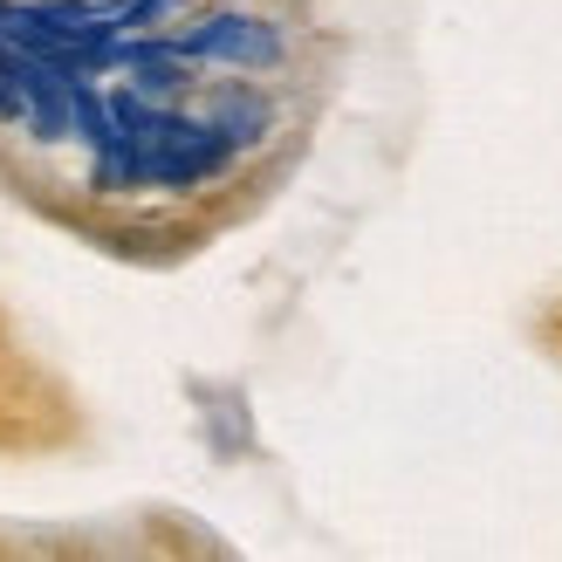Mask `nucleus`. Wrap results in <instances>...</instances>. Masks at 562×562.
I'll return each instance as SVG.
<instances>
[{
  "label": "nucleus",
  "instance_id": "1",
  "mask_svg": "<svg viewBox=\"0 0 562 562\" xmlns=\"http://www.w3.org/2000/svg\"><path fill=\"white\" fill-rule=\"evenodd\" d=\"M179 55H192V63H220V69H247V76H274L281 63H289V35H281L274 21L261 14H240L234 0L227 8L200 14L192 27H172Z\"/></svg>",
  "mask_w": 562,
  "mask_h": 562
},
{
  "label": "nucleus",
  "instance_id": "2",
  "mask_svg": "<svg viewBox=\"0 0 562 562\" xmlns=\"http://www.w3.org/2000/svg\"><path fill=\"white\" fill-rule=\"evenodd\" d=\"M192 103H200V110H206V117L234 137L240 151L268 145V131H274V117H281L274 97H268V82H261V76H247V69H234V76H206Z\"/></svg>",
  "mask_w": 562,
  "mask_h": 562
},
{
  "label": "nucleus",
  "instance_id": "3",
  "mask_svg": "<svg viewBox=\"0 0 562 562\" xmlns=\"http://www.w3.org/2000/svg\"><path fill=\"white\" fill-rule=\"evenodd\" d=\"M69 103H76V137L90 151L117 145V117H110V97L97 90V82H69Z\"/></svg>",
  "mask_w": 562,
  "mask_h": 562
},
{
  "label": "nucleus",
  "instance_id": "4",
  "mask_svg": "<svg viewBox=\"0 0 562 562\" xmlns=\"http://www.w3.org/2000/svg\"><path fill=\"white\" fill-rule=\"evenodd\" d=\"M186 14H192V0H124L117 8L124 35H172Z\"/></svg>",
  "mask_w": 562,
  "mask_h": 562
}]
</instances>
